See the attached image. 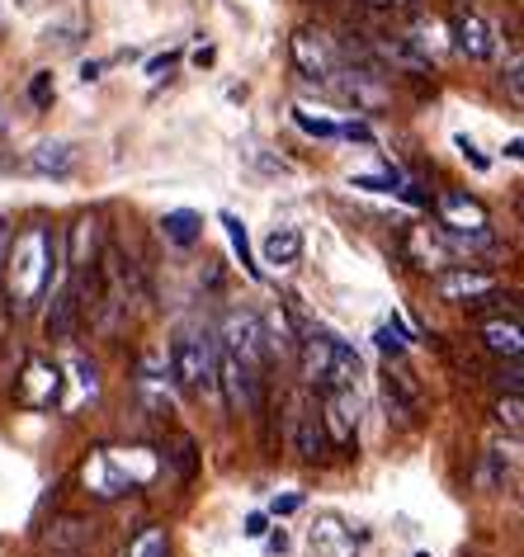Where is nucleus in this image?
I'll use <instances>...</instances> for the list:
<instances>
[{"label": "nucleus", "mask_w": 524, "mask_h": 557, "mask_svg": "<svg viewBox=\"0 0 524 557\" xmlns=\"http://www.w3.org/2000/svg\"><path fill=\"white\" fill-rule=\"evenodd\" d=\"M5 284L15 312H29L34 302H43V294L58 284L62 274V236L48 227H24L15 242L5 246Z\"/></svg>", "instance_id": "1"}, {"label": "nucleus", "mask_w": 524, "mask_h": 557, "mask_svg": "<svg viewBox=\"0 0 524 557\" xmlns=\"http://www.w3.org/2000/svg\"><path fill=\"white\" fill-rule=\"evenodd\" d=\"M142 454L147 449H128V458H123V449H95L86 458V468H80V482H86L100 500L137 492V486H147L157 478V458H142Z\"/></svg>", "instance_id": "2"}, {"label": "nucleus", "mask_w": 524, "mask_h": 557, "mask_svg": "<svg viewBox=\"0 0 524 557\" xmlns=\"http://www.w3.org/2000/svg\"><path fill=\"white\" fill-rule=\"evenodd\" d=\"M171 379L185 397H209L217 387V341L199 331H180L171 341Z\"/></svg>", "instance_id": "3"}, {"label": "nucleus", "mask_w": 524, "mask_h": 557, "mask_svg": "<svg viewBox=\"0 0 524 557\" xmlns=\"http://www.w3.org/2000/svg\"><path fill=\"white\" fill-rule=\"evenodd\" d=\"M288 449H294L302 463H316V458L330 454L326 430H322V416H316V407H312L308 393H294V397H288Z\"/></svg>", "instance_id": "4"}, {"label": "nucleus", "mask_w": 524, "mask_h": 557, "mask_svg": "<svg viewBox=\"0 0 524 557\" xmlns=\"http://www.w3.org/2000/svg\"><path fill=\"white\" fill-rule=\"evenodd\" d=\"M322 430L330 449H345L360 435V393L354 387H322Z\"/></svg>", "instance_id": "5"}, {"label": "nucleus", "mask_w": 524, "mask_h": 557, "mask_svg": "<svg viewBox=\"0 0 524 557\" xmlns=\"http://www.w3.org/2000/svg\"><path fill=\"white\" fill-rule=\"evenodd\" d=\"M288 52H294V66L298 76L316 81V86H326L330 72H336V44L322 34V29H294V38H288Z\"/></svg>", "instance_id": "6"}, {"label": "nucleus", "mask_w": 524, "mask_h": 557, "mask_svg": "<svg viewBox=\"0 0 524 557\" xmlns=\"http://www.w3.org/2000/svg\"><path fill=\"white\" fill-rule=\"evenodd\" d=\"M217 345H223L232 359H241V364L265 369V326H260L255 312H227L223 341H217Z\"/></svg>", "instance_id": "7"}, {"label": "nucleus", "mask_w": 524, "mask_h": 557, "mask_svg": "<svg viewBox=\"0 0 524 557\" xmlns=\"http://www.w3.org/2000/svg\"><path fill=\"white\" fill-rule=\"evenodd\" d=\"M336 345L340 336L326 326H308L298 341V364H302V379L312 387H326L330 383V364H336Z\"/></svg>", "instance_id": "8"}, {"label": "nucleus", "mask_w": 524, "mask_h": 557, "mask_svg": "<svg viewBox=\"0 0 524 557\" xmlns=\"http://www.w3.org/2000/svg\"><path fill=\"white\" fill-rule=\"evenodd\" d=\"M62 401V369L52 359H29L20 379V407L29 411H52Z\"/></svg>", "instance_id": "9"}, {"label": "nucleus", "mask_w": 524, "mask_h": 557, "mask_svg": "<svg viewBox=\"0 0 524 557\" xmlns=\"http://www.w3.org/2000/svg\"><path fill=\"white\" fill-rule=\"evenodd\" d=\"M453 44H459V52H467L473 62H487L496 52V29L487 24L482 10L459 5V10H453Z\"/></svg>", "instance_id": "10"}, {"label": "nucleus", "mask_w": 524, "mask_h": 557, "mask_svg": "<svg viewBox=\"0 0 524 557\" xmlns=\"http://www.w3.org/2000/svg\"><path fill=\"white\" fill-rule=\"evenodd\" d=\"M435 208H439V222H445V227H453V232H487V227H491L487 203L473 199L467 189H445V194L435 199Z\"/></svg>", "instance_id": "11"}, {"label": "nucleus", "mask_w": 524, "mask_h": 557, "mask_svg": "<svg viewBox=\"0 0 524 557\" xmlns=\"http://www.w3.org/2000/svg\"><path fill=\"white\" fill-rule=\"evenodd\" d=\"M487 294H496V274H487V270H467V264H459V270H445L435 278L439 302H477Z\"/></svg>", "instance_id": "12"}, {"label": "nucleus", "mask_w": 524, "mask_h": 557, "mask_svg": "<svg viewBox=\"0 0 524 557\" xmlns=\"http://www.w3.org/2000/svg\"><path fill=\"white\" fill-rule=\"evenodd\" d=\"M360 539L364 534H354L350 524L340 520V515H316V524H312V553L316 557H354V548H360Z\"/></svg>", "instance_id": "13"}, {"label": "nucleus", "mask_w": 524, "mask_h": 557, "mask_svg": "<svg viewBox=\"0 0 524 557\" xmlns=\"http://www.w3.org/2000/svg\"><path fill=\"white\" fill-rule=\"evenodd\" d=\"M369 52H378L383 62H392L397 72H411V76H425L431 72V52H421L416 44H411V38H392V34H374L364 44Z\"/></svg>", "instance_id": "14"}, {"label": "nucleus", "mask_w": 524, "mask_h": 557, "mask_svg": "<svg viewBox=\"0 0 524 557\" xmlns=\"http://www.w3.org/2000/svg\"><path fill=\"white\" fill-rule=\"evenodd\" d=\"M383 407H388V416L392 421H402V425H411L421 416V393H416V383L407 379V373H383Z\"/></svg>", "instance_id": "15"}, {"label": "nucleus", "mask_w": 524, "mask_h": 557, "mask_svg": "<svg viewBox=\"0 0 524 557\" xmlns=\"http://www.w3.org/2000/svg\"><path fill=\"white\" fill-rule=\"evenodd\" d=\"M76 317H80V294H76V278H72V284H66L62 294L52 298V308H48V322H43L48 341H52V345L72 341V331H76Z\"/></svg>", "instance_id": "16"}, {"label": "nucleus", "mask_w": 524, "mask_h": 557, "mask_svg": "<svg viewBox=\"0 0 524 557\" xmlns=\"http://www.w3.org/2000/svg\"><path fill=\"white\" fill-rule=\"evenodd\" d=\"M482 341H487L491 355H506V359H520L524 355V326L520 317H496V322H482Z\"/></svg>", "instance_id": "17"}, {"label": "nucleus", "mask_w": 524, "mask_h": 557, "mask_svg": "<svg viewBox=\"0 0 524 557\" xmlns=\"http://www.w3.org/2000/svg\"><path fill=\"white\" fill-rule=\"evenodd\" d=\"M260 256H265L270 270H288V264H298V256H302V232L298 227H274L265 236V246H260Z\"/></svg>", "instance_id": "18"}, {"label": "nucleus", "mask_w": 524, "mask_h": 557, "mask_svg": "<svg viewBox=\"0 0 524 557\" xmlns=\"http://www.w3.org/2000/svg\"><path fill=\"white\" fill-rule=\"evenodd\" d=\"M137 397L157 416H171V393H165V373L157 369V359H142V369H137Z\"/></svg>", "instance_id": "19"}, {"label": "nucleus", "mask_w": 524, "mask_h": 557, "mask_svg": "<svg viewBox=\"0 0 524 557\" xmlns=\"http://www.w3.org/2000/svg\"><path fill=\"white\" fill-rule=\"evenodd\" d=\"M90 520H80V515H62V520H52L48 524V543H52V553H80V543L90 539Z\"/></svg>", "instance_id": "20"}, {"label": "nucleus", "mask_w": 524, "mask_h": 557, "mask_svg": "<svg viewBox=\"0 0 524 557\" xmlns=\"http://www.w3.org/2000/svg\"><path fill=\"white\" fill-rule=\"evenodd\" d=\"M29 165L38 175H72V165H76V147L72 143H43V147H34V157Z\"/></svg>", "instance_id": "21"}, {"label": "nucleus", "mask_w": 524, "mask_h": 557, "mask_svg": "<svg viewBox=\"0 0 524 557\" xmlns=\"http://www.w3.org/2000/svg\"><path fill=\"white\" fill-rule=\"evenodd\" d=\"M161 236L165 242H175V246H195L203 236V218L189 213V208H171V213L161 218Z\"/></svg>", "instance_id": "22"}, {"label": "nucleus", "mask_w": 524, "mask_h": 557, "mask_svg": "<svg viewBox=\"0 0 524 557\" xmlns=\"http://www.w3.org/2000/svg\"><path fill=\"white\" fill-rule=\"evenodd\" d=\"M223 227H227V242H232V250H237L241 270L251 274V278H260V264H255V256H251V242H246V222H241L237 213H223Z\"/></svg>", "instance_id": "23"}, {"label": "nucleus", "mask_w": 524, "mask_h": 557, "mask_svg": "<svg viewBox=\"0 0 524 557\" xmlns=\"http://www.w3.org/2000/svg\"><path fill=\"white\" fill-rule=\"evenodd\" d=\"M506 482H510L506 454L501 449H487V454H482V486H487V492H506Z\"/></svg>", "instance_id": "24"}, {"label": "nucleus", "mask_w": 524, "mask_h": 557, "mask_svg": "<svg viewBox=\"0 0 524 557\" xmlns=\"http://www.w3.org/2000/svg\"><path fill=\"white\" fill-rule=\"evenodd\" d=\"M118 557H165V529H142Z\"/></svg>", "instance_id": "25"}, {"label": "nucleus", "mask_w": 524, "mask_h": 557, "mask_svg": "<svg viewBox=\"0 0 524 557\" xmlns=\"http://www.w3.org/2000/svg\"><path fill=\"white\" fill-rule=\"evenodd\" d=\"M294 123H298V128L302 133H312V137H340V123H330V119H316L312 114V109H294Z\"/></svg>", "instance_id": "26"}, {"label": "nucleus", "mask_w": 524, "mask_h": 557, "mask_svg": "<svg viewBox=\"0 0 524 557\" xmlns=\"http://www.w3.org/2000/svg\"><path fill=\"white\" fill-rule=\"evenodd\" d=\"M29 100H34V109H48L52 100H58V86H52V72H34V81H29Z\"/></svg>", "instance_id": "27"}, {"label": "nucleus", "mask_w": 524, "mask_h": 557, "mask_svg": "<svg viewBox=\"0 0 524 557\" xmlns=\"http://www.w3.org/2000/svg\"><path fill=\"white\" fill-rule=\"evenodd\" d=\"M496 421L510 425V430H520V425H524V401H520V393H510V397L496 401Z\"/></svg>", "instance_id": "28"}, {"label": "nucleus", "mask_w": 524, "mask_h": 557, "mask_svg": "<svg viewBox=\"0 0 524 557\" xmlns=\"http://www.w3.org/2000/svg\"><path fill=\"white\" fill-rule=\"evenodd\" d=\"M350 185H354V189H374V194H397V185H402V180H397V175H354Z\"/></svg>", "instance_id": "29"}, {"label": "nucleus", "mask_w": 524, "mask_h": 557, "mask_svg": "<svg viewBox=\"0 0 524 557\" xmlns=\"http://www.w3.org/2000/svg\"><path fill=\"white\" fill-rule=\"evenodd\" d=\"M195 440H180V449H175V463H180V482H195V468H199V458H195Z\"/></svg>", "instance_id": "30"}, {"label": "nucleus", "mask_w": 524, "mask_h": 557, "mask_svg": "<svg viewBox=\"0 0 524 557\" xmlns=\"http://www.w3.org/2000/svg\"><path fill=\"white\" fill-rule=\"evenodd\" d=\"M453 143H459V151H463V161H473V171H487V157H482V151H477V143H473V137H453Z\"/></svg>", "instance_id": "31"}, {"label": "nucleus", "mask_w": 524, "mask_h": 557, "mask_svg": "<svg viewBox=\"0 0 524 557\" xmlns=\"http://www.w3.org/2000/svg\"><path fill=\"white\" fill-rule=\"evenodd\" d=\"M246 534H251V539H265V534H270V515H265V510L246 515Z\"/></svg>", "instance_id": "32"}, {"label": "nucleus", "mask_w": 524, "mask_h": 557, "mask_svg": "<svg viewBox=\"0 0 524 557\" xmlns=\"http://www.w3.org/2000/svg\"><path fill=\"white\" fill-rule=\"evenodd\" d=\"M171 66H175V52H161V58H151V62H147V76H165Z\"/></svg>", "instance_id": "33"}, {"label": "nucleus", "mask_w": 524, "mask_h": 557, "mask_svg": "<svg viewBox=\"0 0 524 557\" xmlns=\"http://www.w3.org/2000/svg\"><path fill=\"white\" fill-rule=\"evenodd\" d=\"M298 506H302V496L294 492V496H279V500H274V506H270V510H274V515H294Z\"/></svg>", "instance_id": "34"}, {"label": "nucleus", "mask_w": 524, "mask_h": 557, "mask_svg": "<svg viewBox=\"0 0 524 557\" xmlns=\"http://www.w3.org/2000/svg\"><path fill=\"white\" fill-rule=\"evenodd\" d=\"M100 72H104V62H86V66H80V81L90 86V81H100Z\"/></svg>", "instance_id": "35"}, {"label": "nucleus", "mask_w": 524, "mask_h": 557, "mask_svg": "<svg viewBox=\"0 0 524 557\" xmlns=\"http://www.w3.org/2000/svg\"><path fill=\"white\" fill-rule=\"evenodd\" d=\"M364 5H374V10H402V5H411V0H364Z\"/></svg>", "instance_id": "36"}, {"label": "nucleus", "mask_w": 524, "mask_h": 557, "mask_svg": "<svg viewBox=\"0 0 524 557\" xmlns=\"http://www.w3.org/2000/svg\"><path fill=\"white\" fill-rule=\"evenodd\" d=\"M270 548H274V553H284V548H288V534H284V529H279V534H270Z\"/></svg>", "instance_id": "37"}, {"label": "nucleus", "mask_w": 524, "mask_h": 557, "mask_svg": "<svg viewBox=\"0 0 524 557\" xmlns=\"http://www.w3.org/2000/svg\"><path fill=\"white\" fill-rule=\"evenodd\" d=\"M5 246H10V232H5V222H0V260H5Z\"/></svg>", "instance_id": "38"}, {"label": "nucleus", "mask_w": 524, "mask_h": 557, "mask_svg": "<svg viewBox=\"0 0 524 557\" xmlns=\"http://www.w3.org/2000/svg\"><path fill=\"white\" fill-rule=\"evenodd\" d=\"M5 171H15V161H10V157H0V175H5Z\"/></svg>", "instance_id": "39"}, {"label": "nucleus", "mask_w": 524, "mask_h": 557, "mask_svg": "<svg viewBox=\"0 0 524 557\" xmlns=\"http://www.w3.org/2000/svg\"><path fill=\"white\" fill-rule=\"evenodd\" d=\"M52 557H76V553H52Z\"/></svg>", "instance_id": "40"}]
</instances>
